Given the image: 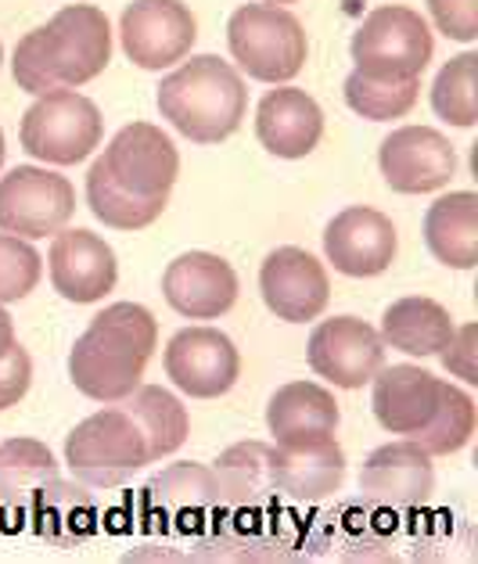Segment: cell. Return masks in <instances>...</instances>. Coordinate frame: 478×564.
Instances as JSON below:
<instances>
[{
    "label": "cell",
    "instance_id": "obj_20",
    "mask_svg": "<svg viewBox=\"0 0 478 564\" xmlns=\"http://www.w3.org/2000/svg\"><path fill=\"white\" fill-rule=\"evenodd\" d=\"M443 378L414 364L381 367L371 378V406L374 417L392 435H414L432 421L439 406Z\"/></svg>",
    "mask_w": 478,
    "mask_h": 564
},
{
    "label": "cell",
    "instance_id": "obj_35",
    "mask_svg": "<svg viewBox=\"0 0 478 564\" xmlns=\"http://www.w3.org/2000/svg\"><path fill=\"white\" fill-rule=\"evenodd\" d=\"M432 22L446 40L475 44L478 40V0H428Z\"/></svg>",
    "mask_w": 478,
    "mask_h": 564
},
{
    "label": "cell",
    "instance_id": "obj_14",
    "mask_svg": "<svg viewBox=\"0 0 478 564\" xmlns=\"http://www.w3.org/2000/svg\"><path fill=\"white\" fill-rule=\"evenodd\" d=\"M378 166L400 195H435L457 176V151L432 127H400L381 141Z\"/></svg>",
    "mask_w": 478,
    "mask_h": 564
},
{
    "label": "cell",
    "instance_id": "obj_27",
    "mask_svg": "<svg viewBox=\"0 0 478 564\" xmlns=\"http://www.w3.org/2000/svg\"><path fill=\"white\" fill-rule=\"evenodd\" d=\"M144 497L152 503V511L166 518H205L216 507H224L220 481H216L213 464L181 460L170 464L144 486Z\"/></svg>",
    "mask_w": 478,
    "mask_h": 564
},
{
    "label": "cell",
    "instance_id": "obj_13",
    "mask_svg": "<svg viewBox=\"0 0 478 564\" xmlns=\"http://www.w3.org/2000/svg\"><path fill=\"white\" fill-rule=\"evenodd\" d=\"M259 292L267 310L284 324H309L332 302V278L317 256L295 245L273 249L259 267Z\"/></svg>",
    "mask_w": 478,
    "mask_h": 564
},
{
    "label": "cell",
    "instance_id": "obj_26",
    "mask_svg": "<svg viewBox=\"0 0 478 564\" xmlns=\"http://www.w3.org/2000/svg\"><path fill=\"white\" fill-rule=\"evenodd\" d=\"M346 478V453L338 438H327L317 446H278V489L281 497H292L298 503H321L335 497Z\"/></svg>",
    "mask_w": 478,
    "mask_h": 564
},
{
    "label": "cell",
    "instance_id": "obj_41",
    "mask_svg": "<svg viewBox=\"0 0 478 564\" xmlns=\"http://www.w3.org/2000/svg\"><path fill=\"white\" fill-rule=\"evenodd\" d=\"M267 4H295V0H267Z\"/></svg>",
    "mask_w": 478,
    "mask_h": 564
},
{
    "label": "cell",
    "instance_id": "obj_9",
    "mask_svg": "<svg viewBox=\"0 0 478 564\" xmlns=\"http://www.w3.org/2000/svg\"><path fill=\"white\" fill-rule=\"evenodd\" d=\"M127 58L144 73L181 65L198 40V22L184 0H133L119 19Z\"/></svg>",
    "mask_w": 478,
    "mask_h": 564
},
{
    "label": "cell",
    "instance_id": "obj_32",
    "mask_svg": "<svg viewBox=\"0 0 478 564\" xmlns=\"http://www.w3.org/2000/svg\"><path fill=\"white\" fill-rule=\"evenodd\" d=\"M475 87H478V54L464 51V54H457V58H449L432 84L435 116H439L443 122H449V127H457V130H471L478 122Z\"/></svg>",
    "mask_w": 478,
    "mask_h": 564
},
{
    "label": "cell",
    "instance_id": "obj_25",
    "mask_svg": "<svg viewBox=\"0 0 478 564\" xmlns=\"http://www.w3.org/2000/svg\"><path fill=\"white\" fill-rule=\"evenodd\" d=\"M428 252L449 270H475L478 263V195L449 191L428 205L425 216Z\"/></svg>",
    "mask_w": 478,
    "mask_h": 564
},
{
    "label": "cell",
    "instance_id": "obj_38",
    "mask_svg": "<svg viewBox=\"0 0 478 564\" xmlns=\"http://www.w3.org/2000/svg\"><path fill=\"white\" fill-rule=\"evenodd\" d=\"M389 535L381 532L378 521H367L363 514L349 518V535H346V557L349 561H374V557H389Z\"/></svg>",
    "mask_w": 478,
    "mask_h": 564
},
{
    "label": "cell",
    "instance_id": "obj_37",
    "mask_svg": "<svg viewBox=\"0 0 478 564\" xmlns=\"http://www.w3.org/2000/svg\"><path fill=\"white\" fill-rule=\"evenodd\" d=\"M439 360L446 367V375L460 378L464 384H478V324L457 327L454 338L439 352Z\"/></svg>",
    "mask_w": 478,
    "mask_h": 564
},
{
    "label": "cell",
    "instance_id": "obj_15",
    "mask_svg": "<svg viewBox=\"0 0 478 564\" xmlns=\"http://www.w3.org/2000/svg\"><path fill=\"white\" fill-rule=\"evenodd\" d=\"M105 166L141 198H170L181 176V151L155 122H130L105 148Z\"/></svg>",
    "mask_w": 478,
    "mask_h": 564
},
{
    "label": "cell",
    "instance_id": "obj_17",
    "mask_svg": "<svg viewBox=\"0 0 478 564\" xmlns=\"http://www.w3.org/2000/svg\"><path fill=\"white\" fill-rule=\"evenodd\" d=\"M51 284L62 299L76 306L101 302L119 281V259L112 245L98 238L94 230H58L47 252Z\"/></svg>",
    "mask_w": 478,
    "mask_h": 564
},
{
    "label": "cell",
    "instance_id": "obj_30",
    "mask_svg": "<svg viewBox=\"0 0 478 564\" xmlns=\"http://www.w3.org/2000/svg\"><path fill=\"white\" fill-rule=\"evenodd\" d=\"M87 202L90 213L112 230H144L166 213L170 198H141L127 191L112 173H108L105 159H98L87 173Z\"/></svg>",
    "mask_w": 478,
    "mask_h": 564
},
{
    "label": "cell",
    "instance_id": "obj_5",
    "mask_svg": "<svg viewBox=\"0 0 478 564\" xmlns=\"http://www.w3.org/2000/svg\"><path fill=\"white\" fill-rule=\"evenodd\" d=\"M101 108L73 87L40 94L19 127L22 148L47 166H76L101 144Z\"/></svg>",
    "mask_w": 478,
    "mask_h": 564
},
{
    "label": "cell",
    "instance_id": "obj_7",
    "mask_svg": "<svg viewBox=\"0 0 478 564\" xmlns=\"http://www.w3.org/2000/svg\"><path fill=\"white\" fill-rule=\"evenodd\" d=\"M54 87H84L112 62V25L94 4H68L47 25H40Z\"/></svg>",
    "mask_w": 478,
    "mask_h": 564
},
{
    "label": "cell",
    "instance_id": "obj_24",
    "mask_svg": "<svg viewBox=\"0 0 478 564\" xmlns=\"http://www.w3.org/2000/svg\"><path fill=\"white\" fill-rule=\"evenodd\" d=\"M454 332H457V324H454V316H449V310L428 295L395 299L392 306L381 313V327H378L385 346L414 356V360L439 356L446 349V341L454 338Z\"/></svg>",
    "mask_w": 478,
    "mask_h": 564
},
{
    "label": "cell",
    "instance_id": "obj_6",
    "mask_svg": "<svg viewBox=\"0 0 478 564\" xmlns=\"http://www.w3.org/2000/svg\"><path fill=\"white\" fill-rule=\"evenodd\" d=\"M352 65L374 79H421L435 54L428 22L406 4L374 8L352 33Z\"/></svg>",
    "mask_w": 478,
    "mask_h": 564
},
{
    "label": "cell",
    "instance_id": "obj_8",
    "mask_svg": "<svg viewBox=\"0 0 478 564\" xmlns=\"http://www.w3.org/2000/svg\"><path fill=\"white\" fill-rule=\"evenodd\" d=\"M76 213V187L44 166H15L0 176V230L25 241L54 238Z\"/></svg>",
    "mask_w": 478,
    "mask_h": 564
},
{
    "label": "cell",
    "instance_id": "obj_36",
    "mask_svg": "<svg viewBox=\"0 0 478 564\" xmlns=\"http://www.w3.org/2000/svg\"><path fill=\"white\" fill-rule=\"evenodd\" d=\"M30 384H33V356L15 341V346L0 356V414L19 406L25 392H30Z\"/></svg>",
    "mask_w": 478,
    "mask_h": 564
},
{
    "label": "cell",
    "instance_id": "obj_4",
    "mask_svg": "<svg viewBox=\"0 0 478 564\" xmlns=\"http://www.w3.org/2000/svg\"><path fill=\"white\" fill-rule=\"evenodd\" d=\"M65 464L84 486L112 489L122 486L133 471L152 464L141 429L122 406H105L87 421H79L65 438Z\"/></svg>",
    "mask_w": 478,
    "mask_h": 564
},
{
    "label": "cell",
    "instance_id": "obj_19",
    "mask_svg": "<svg viewBox=\"0 0 478 564\" xmlns=\"http://www.w3.org/2000/svg\"><path fill=\"white\" fill-rule=\"evenodd\" d=\"M341 421L338 399L327 384L317 381H289L270 395L267 403V429L273 446H317L335 438Z\"/></svg>",
    "mask_w": 478,
    "mask_h": 564
},
{
    "label": "cell",
    "instance_id": "obj_3",
    "mask_svg": "<svg viewBox=\"0 0 478 564\" xmlns=\"http://www.w3.org/2000/svg\"><path fill=\"white\" fill-rule=\"evenodd\" d=\"M227 47L245 76L259 84H289L309 58L303 22L281 4H245L227 22Z\"/></svg>",
    "mask_w": 478,
    "mask_h": 564
},
{
    "label": "cell",
    "instance_id": "obj_34",
    "mask_svg": "<svg viewBox=\"0 0 478 564\" xmlns=\"http://www.w3.org/2000/svg\"><path fill=\"white\" fill-rule=\"evenodd\" d=\"M44 278V259L25 238L0 230V302H22Z\"/></svg>",
    "mask_w": 478,
    "mask_h": 564
},
{
    "label": "cell",
    "instance_id": "obj_11",
    "mask_svg": "<svg viewBox=\"0 0 478 564\" xmlns=\"http://www.w3.org/2000/svg\"><path fill=\"white\" fill-rule=\"evenodd\" d=\"M170 381L191 399H220L241 378V352L220 327H184L162 352Z\"/></svg>",
    "mask_w": 478,
    "mask_h": 564
},
{
    "label": "cell",
    "instance_id": "obj_1",
    "mask_svg": "<svg viewBox=\"0 0 478 564\" xmlns=\"http://www.w3.org/2000/svg\"><path fill=\"white\" fill-rule=\"evenodd\" d=\"M159 346V321L141 302H112L76 338L68 378L94 403H119L144 381V367Z\"/></svg>",
    "mask_w": 478,
    "mask_h": 564
},
{
    "label": "cell",
    "instance_id": "obj_16",
    "mask_svg": "<svg viewBox=\"0 0 478 564\" xmlns=\"http://www.w3.org/2000/svg\"><path fill=\"white\" fill-rule=\"evenodd\" d=\"M400 252L395 224L371 209V205H349L324 227V256L346 278H378L392 267Z\"/></svg>",
    "mask_w": 478,
    "mask_h": 564
},
{
    "label": "cell",
    "instance_id": "obj_18",
    "mask_svg": "<svg viewBox=\"0 0 478 564\" xmlns=\"http://www.w3.org/2000/svg\"><path fill=\"white\" fill-rule=\"evenodd\" d=\"M162 295L170 310L191 321H216L238 302V273L224 256L184 252L162 273Z\"/></svg>",
    "mask_w": 478,
    "mask_h": 564
},
{
    "label": "cell",
    "instance_id": "obj_40",
    "mask_svg": "<svg viewBox=\"0 0 478 564\" xmlns=\"http://www.w3.org/2000/svg\"><path fill=\"white\" fill-rule=\"evenodd\" d=\"M4 151H8V144H4V130H0V166H4Z\"/></svg>",
    "mask_w": 478,
    "mask_h": 564
},
{
    "label": "cell",
    "instance_id": "obj_2",
    "mask_svg": "<svg viewBox=\"0 0 478 564\" xmlns=\"http://www.w3.org/2000/svg\"><path fill=\"white\" fill-rule=\"evenodd\" d=\"M159 112L191 144H220L238 133L249 112V87L230 62L216 54L184 58L159 84Z\"/></svg>",
    "mask_w": 478,
    "mask_h": 564
},
{
    "label": "cell",
    "instance_id": "obj_29",
    "mask_svg": "<svg viewBox=\"0 0 478 564\" xmlns=\"http://www.w3.org/2000/svg\"><path fill=\"white\" fill-rule=\"evenodd\" d=\"M58 478V460L40 438H8L0 443V507L30 511L36 492Z\"/></svg>",
    "mask_w": 478,
    "mask_h": 564
},
{
    "label": "cell",
    "instance_id": "obj_31",
    "mask_svg": "<svg viewBox=\"0 0 478 564\" xmlns=\"http://www.w3.org/2000/svg\"><path fill=\"white\" fill-rule=\"evenodd\" d=\"M475 424H478L475 399L464 389H457V384L443 381L439 406H435L432 421L410 438H414V443L425 449L428 457H454V453H460L464 446L471 443Z\"/></svg>",
    "mask_w": 478,
    "mask_h": 564
},
{
    "label": "cell",
    "instance_id": "obj_28",
    "mask_svg": "<svg viewBox=\"0 0 478 564\" xmlns=\"http://www.w3.org/2000/svg\"><path fill=\"white\" fill-rule=\"evenodd\" d=\"M116 406L127 410L130 421L141 429L148 443V457L152 460L173 457V453L187 443V435H191L187 406L170 389H162V384L141 381L127 399H119Z\"/></svg>",
    "mask_w": 478,
    "mask_h": 564
},
{
    "label": "cell",
    "instance_id": "obj_23",
    "mask_svg": "<svg viewBox=\"0 0 478 564\" xmlns=\"http://www.w3.org/2000/svg\"><path fill=\"white\" fill-rule=\"evenodd\" d=\"M33 529L44 543L58 550L84 546L94 532H98V500L90 497V489L84 481H65L54 478L44 489L36 492V500L30 503Z\"/></svg>",
    "mask_w": 478,
    "mask_h": 564
},
{
    "label": "cell",
    "instance_id": "obj_10",
    "mask_svg": "<svg viewBox=\"0 0 478 564\" xmlns=\"http://www.w3.org/2000/svg\"><path fill=\"white\" fill-rule=\"evenodd\" d=\"M306 360L335 389H363L385 367V341L360 316H327L313 327Z\"/></svg>",
    "mask_w": 478,
    "mask_h": 564
},
{
    "label": "cell",
    "instance_id": "obj_42",
    "mask_svg": "<svg viewBox=\"0 0 478 564\" xmlns=\"http://www.w3.org/2000/svg\"><path fill=\"white\" fill-rule=\"evenodd\" d=\"M0 62H4V47H0Z\"/></svg>",
    "mask_w": 478,
    "mask_h": 564
},
{
    "label": "cell",
    "instance_id": "obj_39",
    "mask_svg": "<svg viewBox=\"0 0 478 564\" xmlns=\"http://www.w3.org/2000/svg\"><path fill=\"white\" fill-rule=\"evenodd\" d=\"M11 346H15V321H11V313L4 310V302H0V356Z\"/></svg>",
    "mask_w": 478,
    "mask_h": 564
},
{
    "label": "cell",
    "instance_id": "obj_33",
    "mask_svg": "<svg viewBox=\"0 0 478 564\" xmlns=\"http://www.w3.org/2000/svg\"><path fill=\"white\" fill-rule=\"evenodd\" d=\"M341 90H346V105L357 116L371 122H392V119H403L410 108L417 105L421 79H374L352 68Z\"/></svg>",
    "mask_w": 478,
    "mask_h": 564
},
{
    "label": "cell",
    "instance_id": "obj_12",
    "mask_svg": "<svg viewBox=\"0 0 478 564\" xmlns=\"http://www.w3.org/2000/svg\"><path fill=\"white\" fill-rule=\"evenodd\" d=\"M363 500L389 514L421 511L435 492V464L414 438L403 435L395 443L378 446L360 471Z\"/></svg>",
    "mask_w": 478,
    "mask_h": 564
},
{
    "label": "cell",
    "instance_id": "obj_22",
    "mask_svg": "<svg viewBox=\"0 0 478 564\" xmlns=\"http://www.w3.org/2000/svg\"><path fill=\"white\" fill-rule=\"evenodd\" d=\"M216 481H220L224 507L241 514H263L267 507L281 497L278 489V446L273 443H235L227 446L213 464Z\"/></svg>",
    "mask_w": 478,
    "mask_h": 564
},
{
    "label": "cell",
    "instance_id": "obj_21",
    "mask_svg": "<svg viewBox=\"0 0 478 564\" xmlns=\"http://www.w3.org/2000/svg\"><path fill=\"white\" fill-rule=\"evenodd\" d=\"M256 137L270 155L306 159L324 137V112L306 90L273 87L256 108Z\"/></svg>",
    "mask_w": 478,
    "mask_h": 564
}]
</instances>
